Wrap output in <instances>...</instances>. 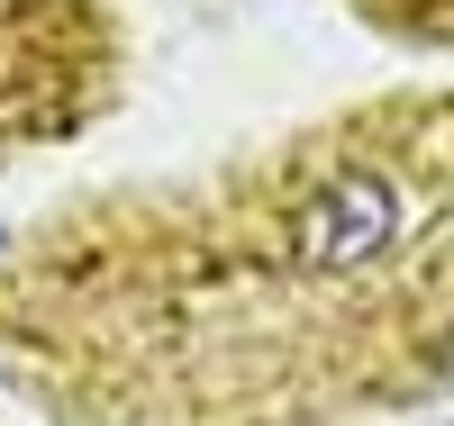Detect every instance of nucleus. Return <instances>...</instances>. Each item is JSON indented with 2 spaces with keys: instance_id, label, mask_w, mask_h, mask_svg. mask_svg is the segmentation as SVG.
I'll return each instance as SVG.
<instances>
[{
  "instance_id": "obj_1",
  "label": "nucleus",
  "mask_w": 454,
  "mask_h": 426,
  "mask_svg": "<svg viewBox=\"0 0 454 426\" xmlns=\"http://www.w3.org/2000/svg\"><path fill=\"white\" fill-rule=\"evenodd\" d=\"M391 236H400V200H391V182H336V190H318V200L300 209L291 254L309 263V273H355V263L391 254Z\"/></svg>"
}]
</instances>
